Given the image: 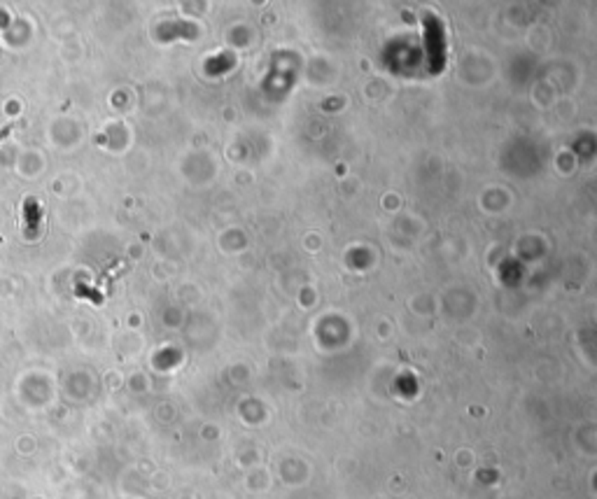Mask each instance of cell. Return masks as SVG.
<instances>
[{
  "label": "cell",
  "instance_id": "1",
  "mask_svg": "<svg viewBox=\"0 0 597 499\" xmlns=\"http://www.w3.org/2000/svg\"><path fill=\"white\" fill-rule=\"evenodd\" d=\"M425 47H427V61L434 73H439L446 63V38L444 26L434 14L425 17Z\"/></svg>",
  "mask_w": 597,
  "mask_h": 499
},
{
  "label": "cell",
  "instance_id": "2",
  "mask_svg": "<svg viewBox=\"0 0 597 499\" xmlns=\"http://www.w3.org/2000/svg\"><path fill=\"white\" fill-rule=\"evenodd\" d=\"M12 129H14V124L5 126V129H3V131H0V140H3V138H5V136H8V134H10V131H12Z\"/></svg>",
  "mask_w": 597,
  "mask_h": 499
}]
</instances>
